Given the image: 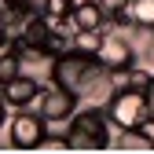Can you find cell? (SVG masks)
Returning a JSON list of instances; mask_svg holds the SVG:
<instances>
[{"instance_id":"6da1fadb","label":"cell","mask_w":154,"mask_h":154,"mask_svg":"<svg viewBox=\"0 0 154 154\" xmlns=\"http://www.w3.org/2000/svg\"><path fill=\"white\" fill-rule=\"evenodd\" d=\"M110 70L99 63V55H85V51H66V55H59L55 59V73H51V81H59L63 88H70L77 99L85 103V95L95 88L106 77Z\"/></svg>"},{"instance_id":"7a4b0ae2","label":"cell","mask_w":154,"mask_h":154,"mask_svg":"<svg viewBox=\"0 0 154 154\" xmlns=\"http://www.w3.org/2000/svg\"><path fill=\"white\" fill-rule=\"evenodd\" d=\"M66 132H70V150H103V147H114V128L106 110L103 106H85L66 121Z\"/></svg>"},{"instance_id":"3957f363","label":"cell","mask_w":154,"mask_h":154,"mask_svg":"<svg viewBox=\"0 0 154 154\" xmlns=\"http://www.w3.org/2000/svg\"><path fill=\"white\" fill-rule=\"evenodd\" d=\"M48 140V121H44V114L41 110H11V118H8V143L15 150H37V147H44Z\"/></svg>"},{"instance_id":"277c9868","label":"cell","mask_w":154,"mask_h":154,"mask_svg":"<svg viewBox=\"0 0 154 154\" xmlns=\"http://www.w3.org/2000/svg\"><path fill=\"white\" fill-rule=\"evenodd\" d=\"M103 110H106V118H110L114 128H140V125H150V121H147V95H143V88H118Z\"/></svg>"},{"instance_id":"5b68a950","label":"cell","mask_w":154,"mask_h":154,"mask_svg":"<svg viewBox=\"0 0 154 154\" xmlns=\"http://www.w3.org/2000/svg\"><path fill=\"white\" fill-rule=\"evenodd\" d=\"M33 110H41L48 125H66L73 114L81 110V99H77L70 88H63L59 81H44L41 85V95H37V103H33Z\"/></svg>"},{"instance_id":"8992f818","label":"cell","mask_w":154,"mask_h":154,"mask_svg":"<svg viewBox=\"0 0 154 154\" xmlns=\"http://www.w3.org/2000/svg\"><path fill=\"white\" fill-rule=\"evenodd\" d=\"M136 37V29H110L106 26V41H103V51H99V63L110 70V73H118V70H128V66H136L140 63V44L132 41Z\"/></svg>"},{"instance_id":"52a82bcc","label":"cell","mask_w":154,"mask_h":154,"mask_svg":"<svg viewBox=\"0 0 154 154\" xmlns=\"http://www.w3.org/2000/svg\"><path fill=\"white\" fill-rule=\"evenodd\" d=\"M41 85H44V81H37V77H29V73H18V77H11V81H4L0 99L8 103V110H26V106L37 103Z\"/></svg>"},{"instance_id":"ba28073f","label":"cell","mask_w":154,"mask_h":154,"mask_svg":"<svg viewBox=\"0 0 154 154\" xmlns=\"http://www.w3.org/2000/svg\"><path fill=\"white\" fill-rule=\"evenodd\" d=\"M73 26L77 29H106L110 26V15L103 11L99 0H77V8H73Z\"/></svg>"},{"instance_id":"9c48e42d","label":"cell","mask_w":154,"mask_h":154,"mask_svg":"<svg viewBox=\"0 0 154 154\" xmlns=\"http://www.w3.org/2000/svg\"><path fill=\"white\" fill-rule=\"evenodd\" d=\"M114 147H132V150H154V136L147 132V125H140V128H118V132H114Z\"/></svg>"},{"instance_id":"30bf717a","label":"cell","mask_w":154,"mask_h":154,"mask_svg":"<svg viewBox=\"0 0 154 154\" xmlns=\"http://www.w3.org/2000/svg\"><path fill=\"white\" fill-rule=\"evenodd\" d=\"M128 22L143 33H154V0H132L128 4Z\"/></svg>"},{"instance_id":"8fae6325","label":"cell","mask_w":154,"mask_h":154,"mask_svg":"<svg viewBox=\"0 0 154 154\" xmlns=\"http://www.w3.org/2000/svg\"><path fill=\"white\" fill-rule=\"evenodd\" d=\"M103 41H106V29H77L73 33V48L85 51V55H99Z\"/></svg>"},{"instance_id":"7c38bea8","label":"cell","mask_w":154,"mask_h":154,"mask_svg":"<svg viewBox=\"0 0 154 154\" xmlns=\"http://www.w3.org/2000/svg\"><path fill=\"white\" fill-rule=\"evenodd\" d=\"M73 8H77V0H44V4H41V15L55 26V22H66V18L73 15Z\"/></svg>"},{"instance_id":"4fadbf2b","label":"cell","mask_w":154,"mask_h":154,"mask_svg":"<svg viewBox=\"0 0 154 154\" xmlns=\"http://www.w3.org/2000/svg\"><path fill=\"white\" fill-rule=\"evenodd\" d=\"M18 73H22V55H18V48L0 51V81H11Z\"/></svg>"},{"instance_id":"5bb4252c","label":"cell","mask_w":154,"mask_h":154,"mask_svg":"<svg viewBox=\"0 0 154 154\" xmlns=\"http://www.w3.org/2000/svg\"><path fill=\"white\" fill-rule=\"evenodd\" d=\"M99 4H103V11H106V15H121V11H128L132 0H99Z\"/></svg>"},{"instance_id":"9a60e30c","label":"cell","mask_w":154,"mask_h":154,"mask_svg":"<svg viewBox=\"0 0 154 154\" xmlns=\"http://www.w3.org/2000/svg\"><path fill=\"white\" fill-rule=\"evenodd\" d=\"M143 95H147V121L154 125V77L147 81V88H143Z\"/></svg>"},{"instance_id":"2e32d148","label":"cell","mask_w":154,"mask_h":154,"mask_svg":"<svg viewBox=\"0 0 154 154\" xmlns=\"http://www.w3.org/2000/svg\"><path fill=\"white\" fill-rule=\"evenodd\" d=\"M8 118H11V110H8L4 99H0V128H8Z\"/></svg>"}]
</instances>
